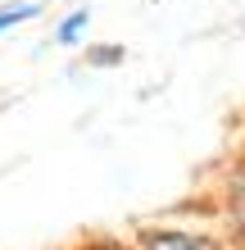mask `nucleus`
Here are the masks:
<instances>
[{"label":"nucleus","mask_w":245,"mask_h":250,"mask_svg":"<svg viewBox=\"0 0 245 250\" xmlns=\"http://www.w3.org/2000/svg\"><path fill=\"white\" fill-rule=\"evenodd\" d=\"M146 250H213V246L191 232H146Z\"/></svg>","instance_id":"nucleus-1"},{"label":"nucleus","mask_w":245,"mask_h":250,"mask_svg":"<svg viewBox=\"0 0 245 250\" xmlns=\"http://www.w3.org/2000/svg\"><path fill=\"white\" fill-rule=\"evenodd\" d=\"M82 27H86V14H73V19L59 27V41H77V37H82Z\"/></svg>","instance_id":"nucleus-3"},{"label":"nucleus","mask_w":245,"mask_h":250,"mask_svg":"<svg viewBox=\"0 0 245 250\" xmlns=\"http://www.w3.org/2000/svg\"><path fill=\"white\" fill-rule=\"evenodd\" d=\"M32 14H37V5H9V9H0V32L14 27V23H23V19H32Z\"/></svg>","instance_id":"nucleus-2"}]
</instances>
